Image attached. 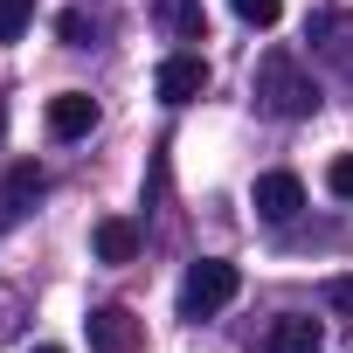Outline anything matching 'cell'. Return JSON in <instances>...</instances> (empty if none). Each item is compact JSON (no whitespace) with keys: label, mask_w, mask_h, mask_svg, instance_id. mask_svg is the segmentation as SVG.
I'll return each mask as SVG.
<instances>
[{"label":"cell","mask_w":353,"mask_h":353,"mask_svg":"<svg viewBox=\"0 0 353 353\" xmlns=\"http://www.w3.org/2000/svg\"><path fill=\"white\" fill-rule=\"evenodd\" d=\"M256 104H263L270 118H312V111H319V83H312V70H305L291 49H270V56L256 63Z\"/></svg>","instance_id":"obj_1"},{"label":"cell","mask_w":353,"mask_h":353,"mask_svg":"<svg viewBox=\"0 0 353 353\" xmlns=\"http://www.w3.org/2000/svg\"><path fill=\"white\" fill-rule=\"evenodd\" d=\"M152 90H159V104H194L208 90V63L201 56H166L159 77H152Z\"/></svg>","instance_id":"obj_4"},{"label":"cell","mask_w":353,"mask_h":353,"mask_svg":"<svg viewBox=\"0 0 353 353\" xmlns=\"http://www.w3.org/2000/svg\"><path fill=\"white\" fill-rule=\"evenodd\" d=\"M152 21H159L173 42H208V14H201V0H152Z\"/></svg>","instance_id":"obj_7"},{"label":"cell","mask_w":353,"mask_h":353,"mask_svg":"<svg viewBox=\"0 0 353 353\" xmlns=\"http://www.w3.org/2000/svg\"><path fill=\"white\" fill-rule=\"evenodd\" d=\"M35 194H42V166H14L8 188H0V229H8L21 215V201H35Z\"/></svg>","instance_id":"obj_10"},{"label":"cell","mask_w":353,"mask_h":353,"mask_svg":"<svg viewBox=\"0 0 353 353\" xmlns=\"http://www.w3.org/2000/svg\"><path fill=\"white\" fill-rule=\"evenodd\" d=\"M298 208H305L298 173H256V215H263V222H291Z\"/></svg>","instance_id":"obj_5"},{"label":"cell","mask_w":353,"mask_h":353,"mask_svg":"<svg viewBox=\"0 0 353 353\" xmlns=\"http://www.w3.org/2000/svg\"><path fill=\"white\" fill-rule=\"evenodd\" d=\"M28 14H35V0H0V42H21Z\"/></svg>","instance_id":"obj_11"},{"label":"cell","mask_w":353,"mask_h":353,"mask_svg":"<svg viewBox=\"0 0 353 353\" xmlns=\"http://www.w3.org/2000/svg\"><path fill=\"white\" fill-rule=\"evenodd\" d=\"M229 8L250 21V28H277V14H284V0H229Z\"/></svg>","instance_id":"obj_12"},{"label":"cell","mask_w":353,"mask_h":353,"mask_svg":"<svg viewBox=\"0 0 353 353\" xmlns=\"http://www.w3.org/2000/svg\"><path fill=\"white\" fill-rule=\"evenodd\" d=\"M263 353H325V325L319 319H277L263 332Z\"/></svg>","instance_id":"obj_8"},{"label":"cell","mask_w":353,"mask_h":353,"mask_svg":"<svg viewBox=\"0 0 353 353\" xmlns=\"http://www.w3.org/2000/svg\"><path fill=\"white\" fill-rule=\"evenodd\" d=\"M325 305H332V312H353V270H346V277H332V284H325Z\"/></svg>","instance_id":"obj_14"},{"label":"cell","mask_w":353,"mask_h":353,"mask_svg":"<svg viewBox=\"0 0 353 353\" xmlns=\"http://www.w3.org/2000/svg\"><path fill=\"white\" fill-rule=\"evenodd\" d=\"M97 125V97H83V90H56L49 97V132L56 139H83Z\"/></svg>","instance_id":"obj_6"},{"label":"cell","mask_w":353,"mask_h":353,"mask_svg":"<svg viewBox=\"0 0 353 353\" xmlns=\"http://www.w3.org/2000/svg\"><path fill=\"white\" fill-rule=\"evenodd\" d=\"M90 250H97V263H132V256H139V229H132L125 215H104V222L90 229Z\"/></svg>","instance_id":"obj_9"},{"label":"cell","mask_w":353,"mask_h":353,"mask_svg":"<svg viewBox=\"0 0 353 353\" xmlns=\"http://www.w3.org/2000/svg\"><path fill=\"white\" fill-rule=\"evenodd\" d=\"M83 332H90V353H139V319L125 305H97Z\"/></svg>","instance_id":"obj_3"},{"label":"cell","mask_w":353,"mask_h":353,"mask_svg":"<svg viewBox=\"0 0 353 353\" xmlns=\"http://www.w3.org/2000/svg\"><path fill=\"white\" fill-rule=\"evenodd\" d=\"M35 353H63V346H35Z\"/></svg>","instance_id":"obj_16"},{"label":"cell","mask_w":353,"mask_h":353,"mask_svg":"<svg viewBox=\"0 0 353 353\" xmlns=\"http://www.w3.org/2000/svg\"><path fill=\"white\" fill-rule=\"evenodd\" d=\"M325 188H332L339 201H353V152H339V159L325 166Z\"/></svg>","instance_id":"obj_13"},{"label":"cell","mask_w":353,"mask_h":353,"mask_svg":"<svg viewBox=\"0 0 353 353\" xmlns=\"http://www.w3.org/2000/svg\"><path fill=\"white\" fill-rule=\"evenodd\" d=\"M236 291H243V270H236V263H222V256H201V263L188 270V284H181V319H194V325H201V319H215Z\"/></svg>","instance_id":"obj_2"},{"label":"cell","mask_w":353,"mask_h":353,"mask_svg":"<svg viewBox=\"0 0 353 353\" xmlns=\"http://www.w3.org/2000/svg\"><path fill=\"white\" fill-rule=\"evenodd\" d=\"M63 42L83 49V42H90V21H83V14H63Z\"/></svg>","instance_id":"obj_15"}]
</instances>
